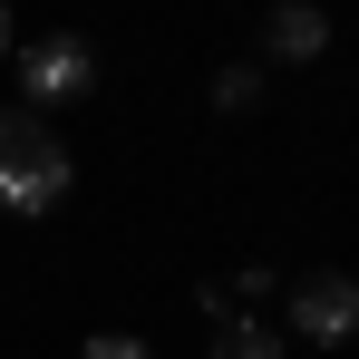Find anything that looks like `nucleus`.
<instances>
[{
  "instance_id": "423d86ee",
  "label": "nucleus",
  "mask_w": 359,
  "mask_h": 359,
  "mask_svg": "<svg viewBox=\"0 0 359 359\" xmlns=\"http://www.w3.org/2000/svg\"><path fill=\"white\" fill-rule=\"evenodd\" d=\"M214 107H224V117H243V107H262V68H252V59L214 68Z\"/></svg>"
},
{
  "instance_id": "6e6552de",
  "label": "nucleus",
  "mask_w": 359,
  "mask_h": 359,
  "mask_svg": "<svg viewBox=\"0 0 359 359\" xmlns=\"http://www.w3.org/2000/svg\"><path fill=\"white\" fill-rule=\"evenodd\" d=\"M0 59H10V10H0Z\"/></svg>"
},
{
  "instance_id": "0eeeda50",
  "label": "nucleus",
  "mask_w": 359,
  "mask_h": 359,
  "mask_svg": "<svg viewBox=\"0 0 359 359\" xmlns=\"http://www.w3.org/2000/svg\"><path fill=\"white\" fill-rule=\"evenodd\" d=\"M78 359H156V350H146L136 330H97V340H88V350H78Z\"/></svg>"
},
{
  "instance_id": "f257e3e1",
  "label": "nucleus",
  "mask_w": 359,
  "mask_h": 359,
  "mask_svg": "<svg viewBox=\"0 0 359 359\" xmlns=\"http://www.w3.org/2000/svg\"><path fill=\"white\" fill-rule=\"evenodd\" d=\"M68 184H78V165H68V146L49 136V117H29V107H0V214H49Z\"/></svg>"
},
{
  "instance_id": "20e7f679",
  "label": "nucleus",
  "mask_w": 359,
  "mask_h": 359,
  "mask_svg": "<svg viewBox=\"0 0 359 359\" xmlns=\"http://www.w3.org/2000/svg\"><path fill=\"white\" fill-rule=\"evenodd\" d=\"M262 49H272L282 68H301V59H320V49H330V20H320L311 0H282V10L262 20Z\"/></svg>"
},
{
  "instance_id": "39448f33",
  "label": "nucleus",
  "mask_w": 359,
  "mask_h": 359,
  "mask_svg": "<svg viewBox=\"0 0 359 359\" xmlns=\"http://www.w3.org/2000/svg\"><path fill=\"white\" fill-rule=\"evenodd\" d=\"M214 359H292L282 350V330H272V320H214Z\"/></svg>"
},
{
  "instance_id": "7ed1b4c3",
  "label": "nucleus",
  "mask_w": 359,
  "mask_h": 359,
  "mask_svg": "<svg viewBox=\"0 0 359 359\" xmlns=\"http://www.w3.org/2000/svg\"><path fill=\"white\" fill-rule=\"evenodd\" d=\"M292 330L320 340V350L359 340V282H350V272H301V282H292Z\"/></svg>"
},
{
  "instance_id": "f03ea898",
  "label": "nucleus",
  "mask_w": 359,
  "mask_h": 359,
  "mask_svg": "<svg viewBox=\"0 0 359 359\" xmlns=\"http://www.w3.org/2000/svg\"><path fill=\"white\" fill-rule=\"evenodd\" d=\"M88 88H97V49H88V39H29V49H20V97H29V117H39V107H59V97H88Z\"/></svg>"
}]
</instances>
